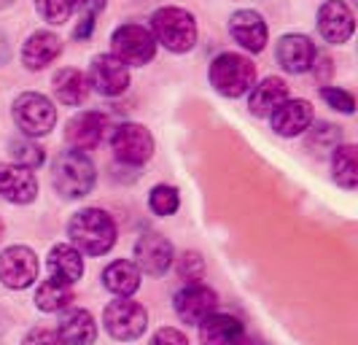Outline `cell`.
Masks as SVG:
<instances>
[{
    "mask_svg": "<svg viewBox=\"0 0 358 345\" xmlns=\"http://www.w3.org/2000/svg\"><path fill=\"white\" fill-rule=\"evenodd\" d=\"M68 237L81 256H106L116 246V221L100 208H84L68 221Z\"/></svg>",
    "mask_w": 358,
    "mask_h": 345,
    "instance_id": "obj_1",
    "label": "cell"
},
{
    "mask_svg": "<svg viewBox=\"0 0 358 345\" xmlns=\"http://www.w3.org/2000/svg\"><path fill=\"white\" fill-rule=\"evenodd\" d=\"M151 36L167 52L186 55L197 43V19L192 11L178 6H164L151 14Z\"/></svg>",
    "mask_w": 358,
    "mask_h": 345,
    "instance_id": "obj_2",
    "label": "cell"
},
{
    "mask_svg": "<svg viewBox=\"0 0 358 345\" xmlns=\"http://www.w3.org/2000/svg\"><path fill=\"white\" fill-rule=\"evenodd\" d=\"M94 181H97V170H94V162L84 151L68 148V151L57 154L52 167V183L65 200L87 197L94 189Z\"/></svg>",
    "mask_w": 358,
    "mask_h": 345,
    "instance_id": "obj_3",
    "label": "cell"
},
{
    "mask_svg": "<svg viewBox=\"0 0 358 345\" xmlns=\"http://www.w3.org/2000/svg\"><path fill=\"white\" fill-rule=\"evenodd\" d=\"M208 76H210V87L218 94L234 100V97H243V94H248L253 90V84H256V65L248 57L224 52V55H218L210 62Z\"/></svg>",
    "mask_w": 358,
    "mask_h": 345,
    "instance_id": "obj_4",
    "label": "cell"
},
{
    "mask_svg": "<svg viewBox=\"0 0 358 345\" xmlns=\"http://www.w3.org/2000/svg\"><path fill=\"white\" fill-rule=\"evenodd\" d=\"M110 55L124 62L127 68H143L157 57V41L148 27L138 22H127L119 24L110 36Z\"/></svg>",
    "mask_w": 358,
    "mask_h": 345,
    "instance_id": "obj_5",
    "label": "cell"
},
{
    "mask_svg": "<svg viewBox=\"0 0 358 345\" xmlns=\"http://www.w3.org/2000/svg\"><path fill=\"white\" fill-rule=\"evenodd\" d=\"M11 113H14V122L17 127L27 135V138H43L49 135L57 125V108L54 103L41 94V92H22L14 106H11Z\"/></svg>",
    "mask_w": 358,
    "mask_h": 345,
    "instance_id": "obj_6",
    "label": "cell"
},
{
    "mask_svg": "<svg viewBox=\"0 0 358 345\" xmlns=\"http://www.w3.org/2000/svg\"><path fill=\"white\" fill-rule=\"evenodd\" d=\"M103 327L119 343H132L148 329V310L135 300H113L103 310Z\"/></svg>",
    "mask_w": 358,
    "mask_h": 345,
    "instance_id": "obj_7",
    "label": "cell"
},
{
    "mask_svg": "<svg viewBox=\"0 0 358 345\" xmlns=\"http://www.w3.org/2000/svg\"><path fill=\"white\" fill-rule=\"evenodd\" d=\"M110 148H113V157L122 164L141 167L154 157V135L143 125L124 122L110 132Z\"/></svg>",
    "mask_w": 358,
    "mask_h": 345,
    "instance_id": "obj_8",
    "label": "cell"
},
{
    "mask_svg": "<svg viewBox=\"0 0 358 345\" xmlns=\"http://www.w3.org/2000/svg\"><path fill=\"white\" fill-rule=\"evenodd\" d=\"M38 278V256L27 246H8L0 251V283L6 289H30Z\"/></svg>",
    "mask_w": 358,
    "mask_h": 345,
    "instance_id": "obj_9",
    "label": "cell"
},
{
    "mask_svg": "<svg viewBox=\"0 0 358 345\" xmlns=\"http://www.w3.org/2000/svg\"><path fill=\"white\" fill-rule=\"evenodd\" d=\"M176 262V248L173 243L159 232H145L138 237L135 243V267L141 275H151V278H162L173 267Z\"/></svg>",
    "mask_w": 358,
    "mask_h": 345,
    "instance_id": "obj_10",
    "label": "cell"
},
{
    "mask_svg": "<svg viewBox=\"0 0 358 345\" xmlns=\"http://www.w3.org/2000/svg\"><path fill=\"white\" fill-rule=\"evenodd\" d=\"M90 90L103 97H119L129 87V68L113 55H97L90 65Z\"/></svg>",
    "mask_w": 358,
    "mask_h": 345,
    "instance_id": "obj_11",
    "label": "cell"
},
{
    "mask_svg": "<svg viewBox=\"0 0 358 345\" xmlns=\"http://www.w3.org/2000/svg\"><path fill=\"white\" fill-rule=\"evenodd\" d=\"M318 33L326 43L342 46L356 33V17L345 0H323L318 8Z\"/></svg>",
    "mask_w": 358,
    "mask_h": 345,
    "instance_id": "obj_12",
    "label": "cell"
},
{
    "mask_svg": "<svg viewBox=\"0 0 358 345\" xmlns=\"http://www.w3.org/2000/svg\"><path fill=\"white\" fill-rule=\"evenodd\" d=\"M215 305H218L215 291L210 286H202V283H186L173 300V308H176L180 321L183 324H194V327L202 318L215 313Z\"/></svg>",
    "mask_w": 358,
    "mask_h": 345,
    "instance_id": "obj_13",
    "label": "cell"
},
{
    "mask_svg": "<svg viewBox=\"0 0 358 345\" xmlns=\"http://www.w3.org/2000/svg\"><path fill=\"white\" fill-rule=\"evenodd\" d=\"M229 36L245 52L259 55V52H264V46H267L269 41L267 22H264V17L259 11H253V8H240V11H234L232 17H229Z\"/></svg>",
    "mask_w": 358,
    "mask_h": 345,
    "instance_id": "obj_14",
    "label": "cell"
},
{
    "mask_svg": "<svg viewBox=\"0 0 358 345\" xmlns=\"http://www.w3.org/2000/svg\"><path fill=\"white\" fill-rule=\"evenodd\" d=\"M108 129V119L100 111H81L65 125V141L73 151H92L97 148Z\"/></svg>",
    "mask_w": 358,
    "mask_h": 345,
    "instance_id": "obj_15",
    "label": "cell"
},
{
    "mask_svg": "<svg viewBox=\"0 0 358 345\" xmlns=\"http://www.w3.org/2000/svg\"><path fill=\"white\" fill-rule=\"evenodd\" d=\"M0 197L14 205H30L38 197V178L33 170L14 162L0 164Z\"/></svg>",
    "mask_w": 358,
    "mask_h": 345,
    "instance_id": "obj_16",
    "label": "cell"
},
{
    "mask_svg": "<svg viewBox=\"0 0 358 345\" xmlns=\"http://www.w3.org/2000/svg\"><path fill=\"white\" fill-rule=\"evenodd\" d=\"M275 57L280 62V68L286 73H307L313 68L315 57H318V49L313 43L310 36H302V33H288L278 41L275 46Z\"/></svg>",
    "mask_w": 358,
    "mask_h": 345,
    "instance_id": "obj_17",
    "label": "cell"
},
{
    "mask_svg": "<svg viewBox=\"0 0 358 345\" xmlns=\"http://www.w3.org/2000/svg\"><path fill=\"white\" fill-rule=\"evenodd\" d=\"M313 122H315V111L310 106V100H302V97H294V100L288 97L286 103L269 116L272 129L278 135H283V138L302 135V132L313 127Z\"/></svg>",
    "mask_w": 358,
    "mask_h": 345,
    "instance_id": "obj_18",
    "label": "cell"
},
{
    "mask_svg": "<svg viewBox=\"0 0 358 345\" xmlns=\"http://www.w3.org/2000/svg\"><path fill=\"white\" fill-rule=\"evenodd\" d=\"M197 327L202 345H240L245 340L243 321L237 316H229V313H210Z\"/></svg>",
    "mask_w": 358,
    "mask_h": 345,
    "instance_id": "obj_19",
    "label": "cell"
},
{
    "mask_svg": "<svg viewBox=\"0 0 358 345\" xmlns=\"http://www.w3.org/2000/svg\"><path fill=\"white\" fill-rule=\"evenodd\" d=\"M62 55V41L52 30H36L30 33L22 46V65L27 71H43L57 57Z\"/></svg>",
    "mask_w": 358,
    "mask_h": 345,
    "instance_id": "obj_20",
    "label": "cell"
},
{
    "mask_svg": "<svg viewBox=\"0 0 358 345\" xmlns=\"http://www.w3.org/2000/svg\"><path fill=\"white\" fill-rule=\"evenodd\" d=\"M248 94H251L248 97V108H251L253 116L269 119L288 100V87L283 78L269 76V78H262L259 84H253V90Z\"/></svg>",
    "mask_w": 358,
    "mask_h": 345,
    "instance_id": "obj_21",
    "label": "cell"
},
{
    "mask_svg": "<svg viewBox=\"0 0 358 345\" xmlns=\"http://www.w3.org/2000/svg\"><path fill=\"white\" fill-rule=\"evenodd\" d=\"M57 337L62 345H92L97 340V321L90 310L73 308L59 318Z\"/></svg>",
    "mask_w": 358,
    "mask_h": 345,
    "instance_id": "obj_22",
    "label": "cell"
},
{
    "mask_svg": "<svg viewBox=\"0 0 358 345\" xmlns=\"http://www.w3.org/2000/svg\"><path fill=\"white\" fill-rule=\"evenodd\" d=\"M103 286L119 300H129L135 291L141 289V270L129 259H116L103 270Z\"/></svg>",
    "mask_w": 358,
    "mask_h": 345,
    "instance_id": "obj_23",
    "label": "cell"
},
{
    "mask_svg": "<svg viewBox=\"0 0 358 345\" xmlns=\"http://www.w3.org/2000/svg\"><path fill=\"white\" fill-rule=\"evenodd\" d=\"M46 265H49V273H52L54 281H62L68 286H73L76 281H81V275H84V256L78 254L73 246H68V243L54 246L52 251H49Z\"/></svg>",
    "mask_w": 358,
    "mask_h": 345,
    "instance_id": "obj_24",
    "label": "cell"
},
{
    "mask_svg": "<svg viewBox=\"0 0 358 345\" xmlns=\"http://www.w3.org/2000/svg\"><path fill=\"white\" fill-rule=\"evenodd\" d=\"M52 90L62 106H81L90 97V81L78 68H62L54 73Z\"/></svg>",
    "mask_w": 358,
    "mask_h": 345,
    "instance_id": "obj_25",
    "label": "cell"
},
{
    "mask_svg": "<svg viewBox=\"0 0 358 345\" xmlns=\"http://www.w3.org/2000/svg\"><path fill=\"white\" fill-rule=\"evenodd\" d=\"M331 176L342 189L353 192L358 186V148L350 143H340L331 154Z\"/></svg>",
    "mask_w": 358,
    "mask_h": 345,
    "instance_id": "obj_26",
    "label": "cell"
},
{
    "mask_svg": "<svg viewBox=\"0 0 358 345\" xmlns=\"http://www.w3.org/2000/svg\"><path fill=\"white\" fill-rule=\"evenodd\" d=\"M73 302V289L62 281H43L36 289V305L43 313H62Z\"/></svg>",
    "mask_w": 358,
    "mask_h": 345,
    "instance_id": "obj_27",
    "label": "cell"
},
{
    "mask_svg": "<svg viewBox=\"0 0 358 345\" xmlns=\"http://www.w3.org/2000/svg\"><path fill=\"white\" fill-rule=\"evenodd\" d=\"M8 154H11L14 164H22V167H27V170H36V167H41L43 160H46L43 148H41L33 138H17V141H11V143H8Z\"/></svg>",
    "mask_w": 358,
    "mask_h": 345,
    "instance_id": "obj_28",
    "label": "cell"
},
{
    "mask_svg": "<svg viewBox=\"0 0 358 345\" xmlns=\"http://www.w3.org/2000/svg\"><path fill=\"white\" fill-rule=\"evenodd\" d=\"M180 205V195L176 186H170V183H159V186H154L151 189V195H148V208L157 213V216H173L176 211H178Z\"/></svg>",
    "mask_w": 358,
    "mask_h": 345,
    "instance_id": "obj_29",
    "label": "cell"
},
{
    "mask_svg": "<svg viewBox=\"0 0 358 345\" xmlns=\"http://www.w3.org/2000/svg\"><path fill=\"white\" fill-rule=\"evenodd\" d=\"M36 8L49 24H65L73 14V0H36Z\"/></svg>",
    "mask_w": 358,
    "mask_h": 345,
    "instance_id": "obj_30",
    "label": "cell"
},
{
    "mask_svg": "<svg viewBox=\"0 0 358 345\" xmlns=\"http://www.w3.org/2000/svg\"><path fill=\"white\" fill-rule=\"evenodd\" d=\"M176 270H178L180 281H186V283H199V278L205 273V259H202L197 251H186V254L176 262Z\"/></svg>",
    "mask_w": 358,
    "mask_h": 345,
    "instance_id": "obj_31",
    "label": "cell"
},
{
    "mask_svg": "<svg viewBox=\"0 0 358 345\" xmlns=\"http://www.w3.org/2000/svg\"><path fill=\"white\" fill-rule=\"evenodd\" d=\"M321 97L329 108L340 111V113H353V111H356V97L348 90H340V87H321Z\"/></svg>",
    "mask_w": 358,
    "mask_h": 345,
    "instance_id": "obj_32",
    "label": "cell"
},
{
    "mask_svg": "<svg viewBox=\"0 0 358 345\" xmlns=\"http://www.w3.org/2000/svg\"><path fill=\"white\" fill-rule=\"evenodd\" d=\"M340 138H342L340 127L326 125V122H315V127L310 132V143L313 146H331V148H337V146H340Z\"/></svg>",
    "mask_w": 358,
    "mask_h": 345,
    "instance_id": "obj_33",
    "label": "cell"
},
{
    "mask_svg": "<svg viewBox=\"0 0 358 345\" xmlns=\"http://www.w3.org/2000/svg\"><path fill=\"white\" fill-rule=\"evenodd\" d=\"M148 345H189V337L176 327H162L154 332Z\"/></svg>",
    "mask_w": 358,
    "mask_h": 345,
    "instance_id": "obj_34",
    "label": "cell"
},
{
    "mask_svg": "<svg viewBox=\"0 0 358 345\" xmlns=\"http://www.w3.org/2000/svg\"><path fill=\"white\" fill-rule=\"evenodd\" d=\"M108 0H73V11L81 17V22H94L97 14L106 8Z\"/></svg>",
    "mask_w": 358,
    "mask_h": 345,
    "instance_id": "obj_35",
    "label": "cell"
},
{
    "mask_svg": "<svg viewBox=\"0 0 358 345\" xmlns=\"http://www.w3.org/2000/svg\"><path fill=\"white\" fill-rule=\"evenodd\" d=\"M22 345H62V343H59V337H57V329L36 327L27 332V337H24Z\"/></svg>",
    "mask_w": 358,
    "mask_h": 345,
    "instance_id": "obj_36",
    "label": "cell"
},
{
    "mask_svg": "<svg viewBox=\"0 0 358 345\" xmlns=\"http://www.w3.org/2000/svg\"><path fill=\"white\" fill-rule=\"evenodd\" d=\"M3 232H6V227H3V218H0V240H3Z\"/></svg>",
    "mask_w": 358,
    "mask_h": 345,
    "instance_id": "obj_37",
    "label": "cell"
},
{
    "mask_svg": "<svg viewBox=\"0 0 358 345\" xmlns=\"http://www.w3.org/2000/svg\"><path fill=\"white\" fill-rule=\"evenodd\" d=\"M240 345H251V343H245V340H243V343H240Z\"/></svg>",
    "mask_w": 358,
    "mask_h": 345,
    "instance_id": "obj_38",
    "label": "cell"
}]
</instances>
